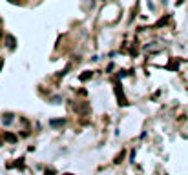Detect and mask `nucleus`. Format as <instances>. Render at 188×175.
Returning <instances> with one entry per match:
<instances>
[{
    "label": "nucleus",
    "instance_id": "39448f33",
    "mask_svg": "<svg viewBox=\"0 0 188 175\" xmlns=\"http://www.w3.org/2000/svg\"><path fill=\"white\" fill-rule=\"evenodd\" d=\"M91 75H93V73H90V71H86V75H82V77H80V80H88V79H90Z\"/></svg>",
    "mask_w": 188,
    "mask_h": 175
},
{
    "label": "nucleus",
    "instance_id": "423d86ee",
    "mask_svg": "<svg viewBox=\"0 0 188 175\" xmlns=\"http://www.w3.org/2000/svg\"><path fill=\"white\" fill-rule=\"evenodd\" d=\"M55 173V170H51V168H49V170H46V175H53Z\"/></svg>",
    "mask_w": 188,
    "mask_h": 175
},
{
    "label": "nucleus",
    "instance_id": "0eeeda50",
    "mask_svg": "<svg viewBox=\"0 0 188 175\" xmlns=\"http://www.w3.org/2000/svg\"><path fill=\"white\" fill-rule=\"evenodd\" d=\"M66 175H71V173H66Z\"/></svg>",
    "mask_w": 188,
    "mask_h": 175
},
{
    "label": "nucleus",
    "instance_id": "f257e3e1",
    "mask_svg": "<svg viewBox=\"0 0 188 175\" xmlns=\"http://www.w3.org/2000/svg\"><path fill=\"white\" fill-rule=\"evenodd\" d=\"M2 122H4V126H9V124L13 122V115H11V113H7V115H5V119H4Z\"/></svg>",
    "mask_w": 188,
    "mask_h": 175
},
{
    "label": "nucleus",
    "instance_id": "f03ea898",
    "mask_svg": "<svg viewBox=\"0 0 188 175\" xmlns=\"http://www.w3.org/2000/svg\"><path fill=\"white\" fill-rule=\"evenodd\" d=\"M7 47H9V49H13V47H15V38H13V37H9V35H7Z\"/></svg>",
    "mask_w": 188,
    "mask_h": 175
},
{
    "label": "nucleus",
    "instance_id": "7ed1b4c3",
    "mask_svg": "<svg viewBox=\"0 0 188 175\" xmlns=\"http://www.w3.org/2000/svg\"><path fill=\"white\" fill-rule=\"evenodd\" d=\"M49 124H51V126H62V124H64V119H57V121H51Z\"/></svg>",
    "mask_w": 188,
    "mask_h": 175
},
{
    "label": "nucleus",
    "instance_id": "20e7f679",
    "mask_svg": "<svg viewBox=\"0 0 188 175\" xmlns=\"http://www.w3.org/2000/svg\"><path fill=\"white\" fill-rule=\"evenodd\" d=\"M4 139H5V141H9V142H15V141H16V137H15V135H11V133H7Z\"/></svg>",
    "mask_w": 188,
    "mask_h": 175
}]
</instances>
